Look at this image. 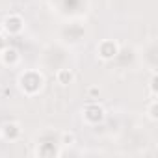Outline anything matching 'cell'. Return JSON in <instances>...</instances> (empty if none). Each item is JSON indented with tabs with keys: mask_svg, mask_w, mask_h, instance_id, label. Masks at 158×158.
Masks as SVG:
<instances>
[{
	"mask_svg": "<svg viewBox=\"0 0 158 158\" xmlns=\"http://www.w3.org/2000/svg\"><path fill=\"white\" fill-rule=\"evenodd\" d=\"M58 80H60V84H69V82L73 80V73L67 71V69H61V71L58 73Z\"/></svg>",
	"mask_w": 158,
	"mask_h": 158,
	"instance_id": "cell-1",
	"label": "cell"
}]
</instances>
